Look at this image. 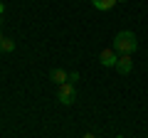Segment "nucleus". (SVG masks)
I'll list each match as a JSON object with an SVG mask.
<instances>
[{"label":"nucleus","mask_w":148,"mask_h":138,"mask_svg":"<svg viewBox=\"0 0 148 138\" xmlns=\"http://www.w3.org/2000/svg\"><path fill=\"white\" fill-rule=\"evenodd\" d=\"M91 5L96 8V10H111L114 5H119V0H91Z\"/></svg>","instance_id":"6"},{"label":"nucleus","mask_w":148,"mask_h":138,"mask_svg":"<svg viewBox=\"0 0 148 138\" xmlns=\"http://www.w3.org/2000/svg\"><path fill=\"white\" fill-rule=\"evenodd\" d=\"M0 49H3V52H12V49H15V40L3 37V40H0Z\"/></svg>","instance_id":"7"},{"label":"nucleus","mask_w":148,"mask_h":138,"mask_svg":"<svg viewBox=\"0 0 148 138\" xmlns=\"http://www.w3.org/2000/svg\"><path fill=\"white\" fill-rule=\"evenodd\" d=\"M131 69H133V59H131V54H119L116 72H119V74H128Z\"/></svg>","instance_id":"4"},{"label":"nucleus","mask_w":148,"mask_h":138,"mask_svg":"<svg viewBox=\"0 0 148 138\" xmlns=\"http://www.w3.org/2000/svg\"><path fill=\"white\" fill-rule=\"evenodd\" d=\"M119 3H126V0H119Z\"/></svg>","instance_id":"10"},{"label":"nucleus","mask_w":148,"mask_h":138,"mask_svg":"<svg viewBox=\"0 0 148 138\" xmlns=\"http://www.w3.org/2000/svg\"><path fill=\"white\" fill-rule=\"evenodd\" d=\"M84 138H96V136H94V133H84Z\"/></svg>","instance_id":"8"},{"label":"nucleus","mask_w":148,"mask_h":138,"mask_svg":"<svg viewBox=\"0 0 148 138\" xmlns=\"http://www.w3.org/2000/svg\"><path fill=\"white\" fill-rule=\"evenodd\" d=\"M0 40H3V35H0Z\"/></svg>","instance_id":"12"},{"label":"nucleus","mask_w":148,"mask_h":138,"mask_svg":"<svg viewBox=\"0 0 148 138\" xmlns=\"http://www.w3.org/2000/svg\"><path fill=\"white\" fill-rule=\"evenodd\" d=\"M0 12H5V5H3V3H0Z\"/></svg>","instance_id":"9"},{"label":"nucleus","mask_w":148,"mask_h":138,"mask_svg":"<svg viewBox=\"0 0 148 138\" xmlns=\"http://www.w3.org/2000/svg\"><path fill=\"white\" fill-rule=\"evenodd\" d=\"M99 62L104 64V67H116V62H119V52L114 47L111 49H104V52L99 54Z\"/></svg>","instance_id":"3"},{"label":"nucleus","mask_w":148,"mask_h":138,"mask_svg":"<svg viewBox=\"0 0 148 138\" xmlns=\"http://www.w3.org/2000/svg\"><path fill=\"white\" fill-rule=\"evenodd\" d=\"M116 138H123V136H116Z\"/></svg>","instance_id":"11"},{"label":"nucleus","mask_w":148,"mask_h":138,"mask_svg":"<svg viewBox=\"0 0 148 138\" xmlns=\"http://www.w3.org/2000/svg\"><path fill=\"white\" fill-rule=\"evenodd\" d=\"M57 99H59V104H64V106L74 104V99H77V89H74V84H72V81H64V84H59Z\"/></svg>","instance_id":"2"},{"label":"nucleus","mask_w":148,"mask_h":138,"mask_svg":"<svg viewBox=\"0 0 148 138\" xmlns=\"http://www.w3.org/2000/svg\"><path fill=\"white\" fill-rule=\"evenodd\" d=\"M49 79L54 81V84H64V81H69V74L64 72V69H52V74H49Z\"/></svg>","instance_id":"5"},{"label":"nucleus","mask_w":148,"mask_h":138,"mask_svg":"<svg viewBox=\"0 0 148 138\" xmlns=\"http://www.w3.org/2000/svg\"><path fill=\"white\" fill-rule=\"evenodd\" d=\"M114 49H116L119 54H133V52L138 49L136 35H133V32H128V30L119 32L116 37H114Z\"/></svg>","instance_id":"1"}]
</instances>
